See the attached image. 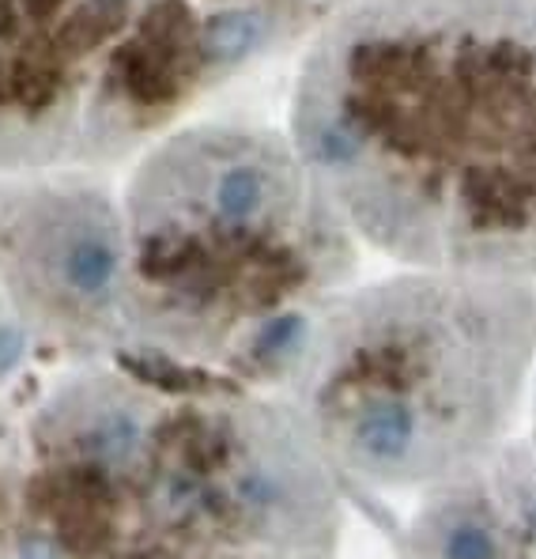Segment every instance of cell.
Returning a JSON list of instances; mask_svg holds the SVG:
<instances>
[{"instance_id": "cell-1", "label": "cell", "mask_w": 536, "mask_h": 559, "mask_svg": "<svg viewBox=\"0 0 536 559\" xmlns=\"http://www.w3.org/2000/svg\"><path fill=\"white\" fill-rule=\"evenodd\" d=\"M333 114L401 178L374 193L385 242L450 265H536V8L439 0L348 49Z\"/></svg>"}, {"instance_id": "cell-2", "label": "cell", "mask_w": 536, "mask_h": 559, "mask_svg": "<svg viewBox=\"0 0 536 559\" xmlns=\"http://www.w3.org/2000/svg\"><path fill=\"white\" fill-rule=\"evenodd\" d=\"M265 35V20L253 8H227L204 23V53L216 64H230L246 57Z\"/></svg>"}, {"instance_id": "cell-3", "label": "cell", "mask_w": 536, "mask_h": 559, "mask_svg": "<svg viewBox=\"0 0 536 559\" xmlns=\"http://www.w3.org/2000/svg\"><path fill=\"white\" fill-rule=\"evenodd\" d=\"M216 212L227 224H250L269 201V175L253 163H235L216 182Z\"/></svg>"}, {"instance_id": "cell-4", "label": "cell", "mask_w": 536, "mask_h": 559, "mask_svg": "<svg viewBox=\"0 0 536 559\" xmlns=\"http://www.w3.org/2000/svg\"><path fill=\"white\" fill-rule=\"evenodd\" d=\"M114 273H118V250L98 235L76 238V242L69 246V253H64V280H69V287L80 295L106 292Z\"/></svg>"}, {"instance_id": "cell-5", "label": "cell", "mask_w": 536, "mask_h": 559, "mask_svg": "<svg viewBox=\"0 0 536 559\" xmlns=\"http://www.w3.org/2000/svg\"><path fill=\"white\" fill-rule=\"evenodd\" d=\"M121 23H126V0H87V4L64 23L61 38L72 53H84V49H95L103 38H110Z\"/></svg>"}, {"instance_id": "cell-6", "label": "cell", "mask_w": 536, "mask_h": 559, "mask_svg": "<svg viewBox=\"0 0 536 559\" xmlns=\"http://www.w3.org/2000/svg\"><path fill=\"white\" fill-rule=\"evenodd\" d=\"M140 442V424L129 413H110L95 424L91 431V450L103 454L106 462H126Z\"/></svg>"}, {"instance_id": "cell-7", "label": "cell", "mask_w": 536, "mask_h": 559, "mask_svg": "<svg viewBox=\"0 0 536 559\" xmlns=\"http://www.w3.org/2000/svg\"><path fill=\"white\" fill-rule=\"evenodd\" d=\"M442 559H495V537L480 525H457L442 540Z\"/></svg>"}, {"instance_id": "cell-8", "label": "cell", "mask_w": 536, "mask_h": 559, "mask_svg": "<svg viewBox=\"0 0 536 559\" xmlns=\"http://www.w3.org/2000/svg\"><path fill=\"white\" fill-rule=\"evenodd\" d=\"M302 325H307V322H302L299 314L269 318V322L261 325V333H258V352H261V356H279V352H287L291 344H299Z\"/></svg>"}, {"instance_id": "cell-9", "label": "cell", "mask_w": 536, "mask_h": 559, "mask_svg": "<svg viewBox=\"0 0 536 559\" xmlns=\"http://www.w3.org/2000/svg\"><path fill=\"white\" fill-rule=\"evenodd\" d=\"M23 356V336L20 329H0V374L12 371Z\"/></svg>"}, {"instance_id": "cell-10", "label": "cell", "mask_w": 536, "mask_h": 559, "mask_svg": "<svg viewBox=\"0 0 536 559\" xmlns=\"http://www.w3.org/2000/svg\"><path fill=\"white\" fill-rule=\"evenodd\" d=\"M23 559H53V552H49V545H43V540H31L23 548Z\"/></svg>"}, {"instance_id": "cell-11", "label": "cell", "mask_w": 536, "mask_h": 559, "mask_svg": "<svg viewBox=\"0 0 536 559\" xmlns=\"http://www.w3.org/2000/svg\"><path fill=\"white\" fill-rule=\"evenodd\" d=\"M8 31H12V12H8V4L0 0V38H4Z\"/></svg>"}, {"instance_id": "cell-12", "label": "cell", "mask_w": 536, "mask_h": 559, "mask_svg": "<svg viewBox=\"0 0 536 559\" xmlns=\"http://www.w3.org/2000/svg\"><path fill=\"white\" fill-rule=\"evenodd\" d=\"M38 8H49V4H57V0H35Z\"/></svg>"}]
</instances>
